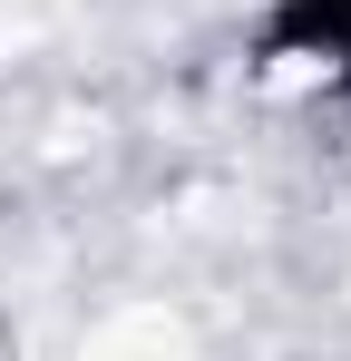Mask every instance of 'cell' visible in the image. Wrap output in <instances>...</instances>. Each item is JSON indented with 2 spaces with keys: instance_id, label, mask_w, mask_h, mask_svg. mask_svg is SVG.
<instances>
[{
  "instance_id": "1",
  "label": "cell",
  "mask_w": 351,
  "mask_h": 361,
  "mask_svg": "<svg viewBox=\"0 0 351 361\" xmlns=\"http://www.w3.org/2000/svg\"><path fill=\"white\" fill-rule=\"evenodd\" d=\"M88 361H185V322H166V312H117L108 332L88 342Z\"/></svg>"
}]
</instances>
